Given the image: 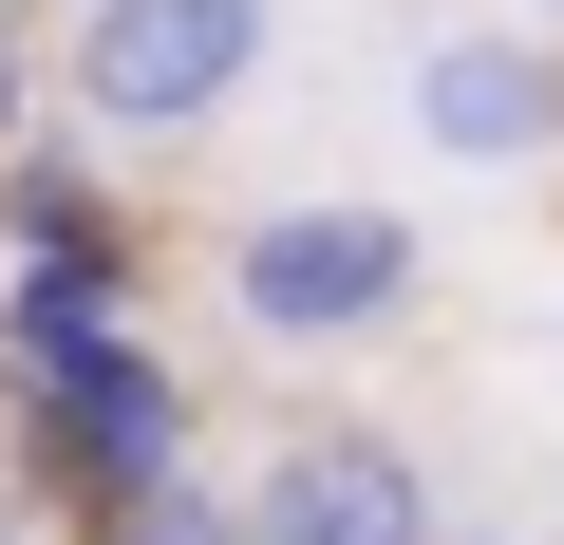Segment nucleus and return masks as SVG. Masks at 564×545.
<instances>
[{
    "instance_id": "0eeeda50",
    "label": "nucleus",
    "mask_w": 564,
    "mask_h": 545,
    "mask_svg": "<svg viewBox=\"0 0 564 545\" xmlns=\"http://www.w3.org/2000/svg\"><path fill=\"white\" fill-rule=\"evenodd\" d=\"M113 545H245V489H226V470H188V489H170V508H132Z\"/></svg>"
},
{
    "instance_id": "ddd939ff",
    "label": "nucleus",
    "mask_w": 564,
    "mask_h": 545,
    "mask_svg": "<svg viewBox=\"0 0 564 545\" xmlns=\"http://www.w3.org/2000/svg\"><path fill=\"white\" fill-rule=\"evenodd\" d=\"M39 20H76V0H39Z\"/></svg>"
},
{
    "instance_id": "7ed1b4c3",
    "label": "nucleus",
    "mask_w": 564,
    "mask_h": 545,
    "mask_svg": "<svg viewBox=\"0 0 564 545\" xmlns=\"http://www.w3.org/2000/svg\"><path fill=\"white\" fill-rule=\"evenodd\" d=\"M0 433H20V470H39V508L76 526V545H113L132 508H170L188 470H207V414H188V358L132 320L113 358H76V377H39V395H0Z\"/></svg>"
},
{
    "instance_id": "f257e3e1",
    "label": "nucleus",
    "mask_w": 564,
    "mask_h": 545,
    "mask_svg": "<svg viewBox=\"0 0 564 545\" xmlns=\"http://www.w3.org/2000/svg\"><path fill=\"white\" fill-rule=\"evenodd\" d=\"M226 320L263 358H377L433 320V244L395 188H263L226 226Z\"/></svg>"
},
{
    "instance_id": "6e6552de",
    "label": "nucleus",
    "mask_w": 564,
    "mask_h": 545,
    "mask_svg": "<svg viewBox=\"0 0 564 545\" xmlns=\"http://www.w3.org/2000/svg\"><path fill=\"white\" fill-rule=\"evenodd\" d=\"M39 95H57V57H20V20H0V151L39 132Z\"/></svg>"
},
{
    "instance_id": "1a4fd4ad",
    "label": "nucleus",
    "mask_w": 564,
    "mask_h": 545,
    "mask_svg": "<svg viewBox=\"0 0 564 545\" xmlns=\"http://www.w3.org/2000/svg\"><path fill=\"white\" fill-rule=\"evenodd\" d=\"M0 545H57V508H39V470H0Z\"/></svg>"
},
{
    "instance_id": "f8f14e48",
    "label": "nucleus",
    "mask_w": 564,
    "mask_h": 545,
    "mask_svg": "<svg viewBox=\"0 0 564 545\" xmlns=\"http://www.w3.org/2000/svg\"><path fill=\"white\" fill-rule=\"evenodd\" d=\"M0 20H39V0H0Z\"/></svg>"
},
{
    "instance_id": "423d86ee",
    "label": "nucleus",
    "mask_w": 564,
    "mask_h": 545,
    "mask_svg": "<svg viewBox=\"0 0 564 545\" xmlns=\"http://www.w3.org/2000/svg\"><path fill=\"white\" fill-rule=\"evenodd\" d=\"M132 320H151V263H20V244H0V395L113 358Z\"/></svg>"
},
{
    "instance_id": "20e7f679",
    "label": "nucleus",
    "mask_w": 564,
    "mask_h": 545,
    "mask_svg": "<svg viewBox=\"0 0 564 545\" xmlns=\"http://www.w3.org/2000/svg\"><path fill=\"white\" fill-rule=\"evenodd\" d=\"M452 489L395 414H282L263 470H245V545H433Z\"/></svg>"
},
{
    "instance_id": "9d476101",
    "label": "nucleus",
    "mask_w": 564,
    "mask_h": 545,
    "mask_svg": "<svg viewBox=\"0 0 564 545\" xmlns=\"http://www.w3.org/2000/svg\"><path fill=\"white\" fill-rule=\"evenodd\" d=\"M433 545H527V526H433Z\"/></svg>"
},
{
    "instance_id": "39448f33",
    "label": "nucleus",
    "mask_w": 564,
    "mask_h": 545,
    "mask_svg": "<svg viewBox=\"0 0 564 545\" xmlns=\"http://www.w3.org/2000/svg\"><path fill=\"white\" fill-rule=\"evenodd\" d=\"M395 113H414V151L433 170H564V39L545 20H433L414 39V76H395Z\"/></svg>"
},
{
    "instance_id": "f03ea898",
    "label": "nucleus",
    "mask_w": 564,
    "mask_h": 545,
    "mask_svg": "<svg viewBox=\"0 0 564 545\" xmlns=\"http://www.w3.org/2000/svg\"><path fill=\"white\" fill-rule=\"evenodd\" d=\"M39 57L95 151H207L282 57V0H76V20H39Z\"/></svg>"
},
{
    "instance_id": "9b49d317",
    "label": "nucleus",
    "mask_w": 564,
    "mask_h": 545,
    "mask_svg": "<svg viewBox=\"0 0 564 545\" xmlns=\"http://www.w3.org/2000/svg\"><path fill=\"white\" fill-rule=\"evenodd\" d=\"M508 20H545V39H564V0H508Z\"/></svg>"
}]
</instances>
